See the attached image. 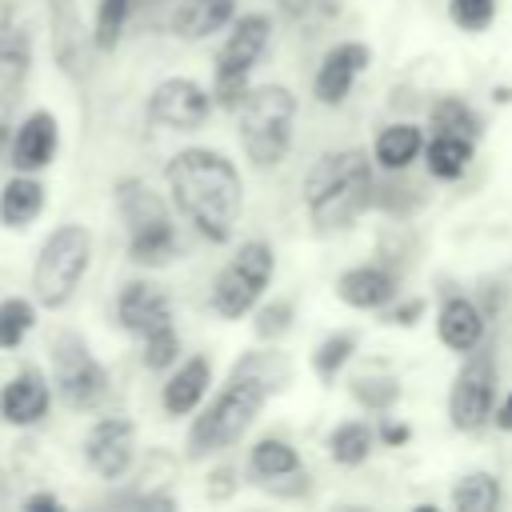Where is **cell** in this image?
I'll return each instance as SVG.
<instances>
[{
	"label": "cell",
	"instance_id": "cell-25",
	"mask_svg": "<svg viewBox=\"0 0 512 512\" xmlns=\"http://www.w3.org/2000/svg\"><path fill=\"white\" fill-rule=\"evenodd\" d=\"M28 64H32L28 36H4L0 40V104H8L16 96V88L28 76Z\"/></svg>",
	"mask_w": 512,
	"mask_h": 512
},
{
	"label": "cell",
	"instance_id": "cell-12",
	"mask_svg": "<svg viewBox=\"0 0 512 512\" xmlns=\"http://www.w3.org/2000/svg\"><path fill=\"white\" fill-rule=\"evenodd\" d=\"M368 64H372V52H368V44H360V40H344V44L328 48L324 60H320L316 84H312L316 100H320V104H340V100L352 92V80H356Z\"/></svg>",
	"mask_w": 512,
	"mask_h": 512
},
{
	"label": "cell",
	"instance_id": "cell-41",
	"mask_svg": "<svg viewBox=\"0 0 512 512\" xmlns=\"http://www.w3.org/2000/svg\"><path fill=\"white\" fill-rule=\"evenodd\" d=\"M4 144H8V124H4V104H0V152H4Z\"/></svg>",
	"mask_w": 512,
	"mask_h": 512
},
{
	"label": "cell",
	"instance_id": "cell-38",
	"mask_svg": "<svg viewBox=\"0 0 512 512\" xmlns=\"http://www.w3.org/2000/svg\"><path fill=\"white\" fill-rule=\"evenodd\" d=\"M420 308H424V304H420V300H412V304H404V308L388 312V320H392V324H412V316H416Z\"/></svg>",
	"mask_w": 512,
	"mask_h": 512
},
{
	"label": "cell",
	"instance_id": "cell-10",
	"mask_svg": "<svg viewBox=\"0 0 512 512\" xmlns=\"http://www.w3.org/2000/svg\"><path fill=\"white\" fill-rule=\"evenodd\" d=\"M208 112H212V96L196 80H184V76L160 80L148 96V116L176 132H196L208 120Z\"/></svg>",
	"mask_w": 512,
	"mask_h": 512
},
{
	"label": "cell",
	"instance_id": "cell-3",
	"mask_svg": "<svg viewBox=\"0 0 512 512\" xmlns=\"http://www.w3.org/2000/svg\"><path fill=\"white\" fill-rule=\"evenodd\" d=\"M368 196H372V164L368 152L360 148L328 152L308 168L304 204L316 228H344L352 216H360Z\"/></svg>",
	"mask_w": 512,
	"mask_h": 512
},
{
	"label": "cell",
	"instance_id": "cell-16",
	"mask_svg": "<svg viewBox=\"0 0 512 512\" xmlns=\"http://www.w3.org/2000/svg\"><path fill=\"white\" fill-rule=\"evenodd\" d=\"M336 296L352 308H380L396 296V276L380 264H360V268H348L340 280H336Z\"/></svg>",
	"mask_w": 512,
	"mask_h": 512
},
{
	"label": "cell",
	"instance_id": "cell-21",
	"mask_svg": "<svg viewBox=\"0 0 512 512\" xmlns=\"http://www.w3.org/2000/svg\"><path fill=\"white\" fill-rule=\"evenodd\" d=\"M116 204H120V216L128 224V232L144 228V224H156V220H168V208L164 200L144 184V180H120L116 184Z\"/></svg>",
	"mask_w": 512,
	"mask_h": 512
},
{
	"label": "cell",
	"instance_id": "cell-23",
	"mask_svg": "<svg viewBox=\"0 0 512 512\" xmlns=\"http://www.w3.org/2000/svg\"><path fill=\"white\" fill-rule=\"evenodd\" d=\"M424 156H428V172H432L436 180H456V176H464V168H468V160H472V140H468V136L436 132Z\"/></svg>",
	"mask_w": 512,
	"mask_h": 512
},
{
	"label": "cell",
	"instance_id": "cell-37",
	"mask_svg": "<svg viewBox=\"0 0 512 512\" xmlns=\"http://www.w3.org/2000/svg\"><path fill=\"white\" fill-rule=\"evenodd\" d=\"M380 436H384V444H404V440H408V424H396V420H388V424L380 428Z\"/></svg>",
	"mask_w": 512,
	"mask_h": 512
},
{
	"label": "cell",
	"instance_id": "cell-15",
	"mask_svg": "<svg viewBox=\"0 0 512 512\" xmlns=\"http://www.w3.org/2000/svg\"><path fill=\"white\" fill-rule=\"evenodd\" d=\"M116 316H120V324L132 332V336H148L152 328H160V324H172V312H168V300L152 288V284H144V280H132V284H124V292H120V304H116Z\"/></svg>",
	"mask_w": 512,
	"mask_h": 512
},
{
	"label": "cell",
	"instance_id": "cell-2",
	"mask_svg": "<svg viewBox=\"0 0 512 512\" xmlns=\"http://www.w3.org/2000/svg\"><path fill=\"white\" fill-rule=\"evenodd\" d=\"M276 376H284V364L272 352H248L232 368V376L216 392V400L196 416V424L188 432V456L200 460L208 452L236 444L248 432V424L256 420V412L264 408L268 392L276 388Z\"/></svg>",
	"mask_w": 512,
	"mask_h": 512
},
{
	"label": "cell",
	"instance_id": "cell-40",
	"mask_svg": "<svg viewBox=\"0 0 512 512\" xmlns=\"http://www.w3.org/2000/svg\"><path fill=\"white\" fill-rule=\"evenodd\" d=\"M28 508H60V500H56V496H48V492H40V496H32V500H28Z\"/></svg>",
	"mask_w": 512,
	"mask_h": 512
},
{
	"label": "cell",
	"instance_id": "cell-32",
	"mask_svg": "<svg viewBox=\"0 0 512 512\" xmlns=\"http://www.w3.org/2000/svg\"><path fill=\"white\" fill-rule=\"evenodd\" d=\"M128 8L132 0H100L96 8V48H116L120 32H124V20H128Z\"/></svg>",
	"mask_w": 512,
	"mask_h": 512
},
{
	"label": "cell",
	"instance_id": "cell-6",
	"mask_svg": "<svg viewBox=\"0 0 512 512\" xmlns=\"http://www.w3.org/2000/svg\"><path fill=\"white\" fill-rule=\"evenodd\" d=\"M272 268H276V260H272V248L264 240L240 244L236 256L220 268V276L212 284V308L228 320H240L260 300V292L268 288Z\"/></svg>",
	"mask_w": 512,
	"mask_h": 512
},
{
	"label": "cell",
	"instance_id": "cell-8",
	"mask_svg": "<svg viewBox=\"0 0 512 512\" xmlns=\"http://www.w3.org/2000/svg\"><path fill=\"white\" fill-rule=\"evenodd\" d=\"M52 372H56V388L64 396L68 408H96L108 392V376L96 364V356L88 352V344L72 332H60L52 344Z\"/></svg>",
	"mask_w": 512,
	"mask_h": 512
},
{
	"label": "cell",
	"instance_id": "cell-5",
	"mask_svg": "<svg viewBox=\"0 0 512 512\" xmlns=\"http://www.w3.org/2000/svg\"><path fill=\"white\" fill-rule=\"evenodd\" d=\"M88 256H92V236L88 228L80 224H60L40 256H36V268H32V288H36V300L44 308H64L76 292V284L84 280L88 272Z\"/></svg>",
	"mask_w": 512,
	"mask_h": 512
},
{
	"label": "cell",
	"instance_id": "cell-33",
	"mask_svg": "<svg viewBox=\"0 0 512 512\" xmlns=\"http://www.w3.org/2000/svg\"><path fill=\"white\" fill-rule=\"evenodd\" d=\"M144 340V364L148 368H168V364H176V352H180V336H176V328L172 324H160V328H152L148 336H140Z\"/></svg>",
	"mask_w": 512,
	"mask_h": 512
},
{
	"label": "cell",
	"instance_id": "cell-4",
	"mask_svg": "<svg viewBox=\"0 0 512 512\" xmlns=\"http://www.w3.org/2000/svg\"><path fill=\"white\" fill-rule=\"evenodd\" d=\"M236 112H240V144H244L248 160L260 168L280 164L292 144L296 96L284 84H260V88L244 92Z\"/></svg>",
	"mask_w": 512,
	"mask_h": 512
},
{
	"label": "cell",
	"instance_id": "cell-7",
	"mask_svg": "<svg viewBox=\"0 0 512 512\" xmlns=\"http://www.w3.org/2000/svg\"><path fill=\"white\" fill-rule=\"evenodd\" d=\"M268 36H272V24L260 12H248V16H240L232 24V32H228V40H224V48L216 56V92H212L228 108H236L244 100V92H248L244 80H248L252 64L260 60V52L268 48Z\"/></svg>",
	"mask_w": 512,
	"mask_h": 512
},
{
	"label": "cell",
	"instance_id": "cell-34",
	"mask_svg": "<svg viewBox=\"0 0 512 512\" xmlns=\"http://www.w3.org/2000/svg\"><path fill=\"white\" fill-rule=\"evenodd\" d=\"M352 396L360 400V404H368V408H376V412H384L396 396H400V384L392 380V376H356L352 380Z\"/></svg>",
	"mask_w": 512,
	"mask_h": 512
},
{
	"label": "cell",
	"instance_id": "cell-14",
	"mask_svg": "<svg viewBox=\"0 0 512 512\" xmlns=\"http://www.w3.org/2000/svg\"><path fill=\"white\" fill-rule=\"evenodd\" d=\"M44 412H48V384H44L40 372L28 368V372L12 376V380L0 388V416H4L8 424L28 428V424L44 420Z\"/></svg>",
	"mask_w": 512,
	"mask_h": 512
},
{
	"label": "cell",
	"instance_id": "cell-35",
	"mask_svg": "<svg viewBox=\"0 0 512 512\" xmlns=\"http://www.w3.org/2000/svg\"><path fill=\"white\" fill-rule=\"evenodd\" d=\"M448 16L464 32H484L496 16V0H448Z\"/></svg>",
	"mask_w": 512,
	"mask_h": 512
},
{
	"label": "cell",
	"instance_id": "cell-28",
	"mask_svg": "<svg viewBox=\"0 0 512 512\" xmlns=\"http://www.w3.org/2000/svg\"><path fill=\"white\" fill-rule=\"evenodd\" d=\"M432 128H436V132H448V136H468V140H476V136H480V116H476L464 100L444 96L440 104H432Z\"/></svg>",
	"mask_w": 512,
	"mask_h": 512
},
{
	"label": "cell",
	"instance_id": "cell-1",
	"mask_svg": "<svg viewBox=\"0 0 512 512\" xmlns=\"http://www.w3.org/2000/svg\"><path fill=\"white\" fill-rule=\"evenodd\" d=\"M164 180H168L176 208L196 224L200 236L216 244L232 236V224L244 204V188L228 156L208 152V148H184L168 160Z\"/></svg>",
	"mask_w": 512,
	"mask_h": 512
},
{
	"label": "cell",
	"instance_id": "cell-24",
	"mask_svg": "<svg viewBox=\"0 0 512 512\" xmlns=\"http://www.w3.org/2000/svg\"><path fill=\"white\" fill-rule=\"evenodd\" d=\"M424 140H420V128L416 124H388L380 136H376V160L384 168H408L416 156H420Z\"/></svg>",
	"mask_w": 512,
	"mask_h": 512
},
{
	"label": "cell",
	"instance_id": "cell-13",
	"mask_svg": "<svg viewBox=\"0 0 512 512\" xmlns=\"http://www.w3.org/2000/svg\"><path fill=\"white\" fill-rule=\"evenodd\" d=\"M8 156H12V168H16V172L48 168L52 156H56V116H52V112H32V116H24V124L16 128V136H12V144H8Z\"/></svg>",
	"mask_w": 512,
	"mask_h": 512
},
{
	"label": "cell",
	"instance_id": "cell-36",
	"mask_svg": "<svg viewBox=\"0 0 512 512\" xmlns=\"http://www.w3.org/2000/svg\"><path fill=\"white\" fill-rule=\"evenodd\" d=\"M288 324H292V304L288 300H272L256 312V336H264V340H276L280 332H288Z\"/></svg>",
	"mask_w": 512,
	"mask_h": 512
},
{
	"label": "cell",
	"instance_id": "cell-30",
	"mask_svg": "<svg viewBox=\"0 0 512 512\" xmlns=\"http://www.w3.org/2000/svg\"><path fill=\"white\" fill-rule=\"evenodd\" d=\"M32 324H36V308L24 296L0 300V348H20Z\"/></svg>",
	"mask_w": 512,
	"mask_h": 512
},
{
	"label": "cell",
	"instance_id": "cell-22",
	"mask_svg": "<svg viewBox=\"0 0 512 512\" xmlns=\"http://www.w3.org/2000/svg\"><path fill=\"white\" fill-rule=\"evenodd\" d=\"M128 256L144 268H160L176 256V232H172V220H156V224H144L128 236Z\"/></svg>",
	"mask_w": 512,
	"mask_h": 512
},
{
	"label": "cell",
	"instance_id": "cell-18",
	"mask_svg": "<svg viewBox=\"0 0 512 512\" xmlns=\"http://www.w3.org/2000/svg\"><path fill=\"white\" fill-rule=\"evenodd\" d=\"M208 384H212V364H208L204 356L184 360V364L172 372V380L164 384V412H168V416H188V412L204 400Z\"/></svg>",
	"mask_w": 512,
	"mask_h": 512
},
{
	"label": "cell",
	"instance_id": "cell-17",
	"mask_svg": "<svg viewBox=\"0 0 512 512\" xmlns=\"http://www.w3.org/2000/svg\"><path fill=\"white\" fill-rule=\"evenodd\" d=\"M236 4L240 0H180L172 12V32L180 40H204L236 16Z\"/></svg>",
	"mask_w": 512,
	"mask_h": 512
},
{
	"label": "cell",
	"instance_id": "cell-27",
	"mask_svg": "<svg viewBox=\"0 0 512 512\" xmlns=\"http://www.w3.org/2000/svg\"><path fill=\"white\" fill-rule=\"evenodd\" d=\"M500 504V484L488 472H472L452 488V508L456 512H492Z\"/></svg>",
	"mask_w": 512,
	"mask_h": 512
},
{
	"label": "cell",
	"instance_id": "cell-31",
	"mask_svg": "<svg viewBox=\"0 0 512 512\" xmlns=\"http://www.w3.org/2000/svg\"><path fill=\"white\" fill-rule=\"evenodd\" d=\"M356 352V336L352 332H332L320 340V348L312 352V368L320 380H336V372L348 364V356Z\"/></svg>",
	"mask_w": 512,
	"mask_h": 512
},
{
	"label": "cell",
	"instance_id": "cell-9",
	"mask_svg": "<svg viewBox=\"0 0 512 512\" xmlns=\"http://www.w3.org/2000/svg\"><path fill=\"white\" fill-rule=\"evenodd\" d=\"M492 400H496V364L488 352H476L460 364L452 392H448V416L456 428L472 432L492 416Z\"/></svg>",
	"mask_w": 512,
	"mask_h": 512
},
{
	"label": "cell",
	"instance_id": "cell-29",
	"mask_svg": "<svg viewBox=\"0 0 512 512\" xmlns=\"http://www.w3.org/2000/svg\"><path fill=\"white\" fill-rule=\"evenodd\" d=\"M328 452H332L336 464H360V460H368V452H372V428L360 424V420L340 424L328 436Z\"/></svg>",
	"mask_w": 512,
	"mask_h": 512
},
{
	"label": "cell",
	"instance_id": "cell-19",
	"mask_svg": "<svg viewBox=\"0 0 512 512\" xmlns=\"http://www.w3.org/2000/svg\"><path fill=\"white\" fill-rule=\"evenodd\" d=\"M436 328H440V340H444L448 348L472 352V348L480 344V336H484V316H480V308H476L468 296H448L444 308H440Z\"/></svg>",
	"mask_w": 512,
	"mask_h": 512
},
{
	"label": "cell",
	"instance_id": "cell-26",
	"mask_svg": "<svg viewBox=\"0 0 512 512\" xmlns=\"http://www.w3.org/2000/svg\"><path fill=\"white\" fill-rule=\"evenodd\" d=\"M252 472L264 476V480H280V476H296L300 472V456L292 444L276 440V436H264L256 448H252Z\"/></svg>",
	"mask_w": 512,
	"mask_h": 512
},
{
	"label": "cell",
	"instance_id": "cell-11",
	"mask_svg": "<svg viewBox=\"0 0 512 512\" xmlns=\"http://www.w3.org/2000/svg\"><path fill=\"white\" fill-rule=\"evenodd\" d=\"M132 436H136V432H132V420H124V416H104V420L88 432V440H84L88 464H92L104 480H120V476L128 472V464H132V448H136Z\"/></svg>",
	"mask_w": 512,
	"mask_h": 512
},
{
	"label": "cell",
	"instance_id": "cell-20",
	"mask_svg": "<svg viewBox=\"0 0 512 512\" xmlns=\"http://www.w3.org/2000/svg\"><path fill=\"white\" fill-rule=\"evenodd\" d=\"M44 208V188L40 180H32L28 172L24 176H12L0 192V220L8 228H28Z\"/></svg>",
	"mask_w": 512,
	"mask_h": 512
},
{
	"label": "cell",
	"instance_id": "cell-39",
	"mask_svg": "<svg viewBox=\"0 0 512 512\" xmlns=\"http://www.w3.org/2000/svg\"><path fill=\"white\" fill-rule=\"evenodd\" d=\"M496 424H500V428H508V432H512V392H508V396H504V404H500V412H496Z\"/></svg>",
	"mask_w": 512,
	"mask_h": 512
}]
</instances>
